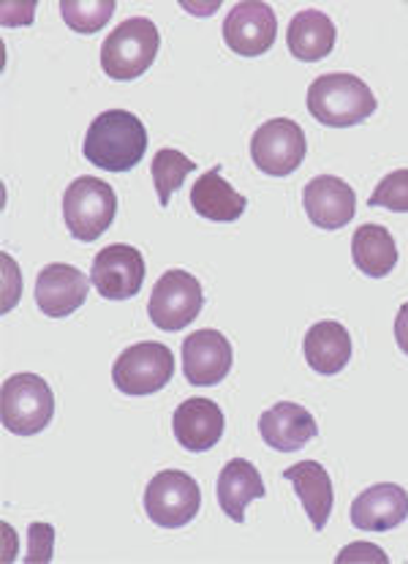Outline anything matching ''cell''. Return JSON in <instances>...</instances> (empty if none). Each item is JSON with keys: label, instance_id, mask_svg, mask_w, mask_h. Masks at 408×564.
<instances>
[{"label": "cell", "instance_id": "1", "mask_svg": "<svg viewBox=\"0 0 408 564\" xmlns=\"http://www.w3.org/2000/svg\"><path fill=\"white\" fill-rule=\"evenodd\" d=\"M85 159L103 172H131L147 153V129L129 109H107L88 126Z\"/></svg>", "mask_w": 408, "mask_h": 564}, {"label": "cell", "instance_id": "2", "mask_svg": "<svg viewBox=\"0 0 408 564\" xmlns=\"http://www.w3.org/2000/svg\"><path fill=\"white\" fill-rule=\"evenodd\" d=\"M308 112L330 129H352L376 112V96L357 74H321L308 88Z\"/></svg>", "mask_w": 408, "mask_h": 564}, {"label": "cell", "instance_id": "3", "mask_svg": "<svg viewBox=\"0 0 408 564\" xmlns=\"http://www.w3.org/2000/svg\"><path fill=\"white\" fill-rule=\"evenodd\" d=\"M158 47L161 36L155 22L147 20V17H131V20L120 22V25L109 33L107 42H103V74L118 79V83H131V79L142 77V74L153 66Z\"/></svg>", "mask_w": 408, "mask_h": 564}, {"label": "cell", "instance_id": "4", "mask_svg": "<svg viewBox=\"0 0 408 564\" xmlns=\"http://www.w3.org/2000/svg\"><path fill=\"white\" fill-rule=\"evenodd\" d=\"M118 213V194L101 177H77L63 194V221L71 238L82 243L99 240L114 221Z\"/></svg>", "mask_w": 408, "mask_h": 564}, {"label": "cell", "instance_id": "5", "mask_svg": "<svg viewBox=\"0 0 408 564\" xmlns=\"http://www.w3.org/2000/svg\"><path fill=\"white\" fill-rule=\"evenodd\" d=\"M0 417L5 431L16 436H36L52 423L55 414V395L49 384L38 373H14L3 382L0 395Z\"/></svg>", "mask_w": 408, "mask_h": 564}, {"label": "cell", "instance_id": "6", "mask_svg": "<svg viewBox=\"0 0 408 564\" xmlns=\"http://www.w3.org/2000/svg\"><path fill=\"white\" fill-rule=\"evenodd\" d=\"M202 508L199 482L188 471H158L145 488L147 518L161 529H180L191 523Z\"/></svg>", "mask_w": 408, "mask_h": 564}, {"label": "cell", "instance_id": "7", "mask_svg": "<svg viewBox=\"0 0 408 564\" xmlns=\"http://www.w3.org/2000/svg\"><path fill=\"white\" fill-rule=\"evenodd\" d=\"M175 377V355L158 341H142L118 355L112 382L125 395H153Z\"/></svg>", "mask_w": 408, "mask_h": 564}, {"label": "cell", "instance_id": "8", "mask_svg": "<svg viewBox=\"0 0 408 564\" xmlns=\"http://www.w3.org/2000/svg\"><path fill=\"white\" fill-rule=\"evenodd\" d=\"M205 306L202 284L188 270H169L153 286L147 314L158 330L177 333L191 325Z\"/></svg>", "mask_w": 408, "mask_h": 564}, {"label": "cell", "instance_id": "9", "mask_svg": "<svg viewBox=\"0 0 408 564\" xmlns=\"http://www.w3.org/2000/svg\"><path fill=\"white\" fill-rule=\"evenodd\" d=\"M306 134L291 118H273L251 137V159L269 177H289L306 161Z\"/></svg>", "mask_w": 408, "mask_h": 564}, {"label": "cell", "instance_id": "10", "mask_svg": "<svg viewBox=\"0 0 408 564\" xmlns=\"http://www.w3.org/2000/svg\"><path fill=\"white\" fill-rule=\"evenodd\" d=\"M90 281L107 301H131L145 284V257L134 246H107L93 259Z\"/></svg>", "mask_w": 408, "mask_h": 564}, {"label": "cell", "instance_id": "11", "mask_svg": "<svg viewBox=\"0 0 408 564\" xmlns=\"http://www.w3.org/2000/svg\"><path fill=\"white\" fill-rule=\"evenodd\" d=\"M278 39V20L273 6L262 0H243L223 20V42L243 57H258L273 50Z\"/></svg>", "mask_w": 408, "mask_h": 564}, {"label": "cell", "instance_id": "12", "mask_svg": "<svg viewBox=\"0 0 408 564\" xmlns=\"http://www.w3.org/2000/svg\"><path fill=\"white\" fill-rule=\"evenodd\" d=\"M234 349L218 330H197L183 341V371L194 388H212L229 377Z\"/></svg>", "mask_w": 408, "mask_h": 564}, {"label": "cell", "instance_id": "13", "mask_svg": "<svg viewBox=\"0 0 408 564\" xmlns=\"http://www.w3.org/2000/svg\"><path fill=\"white\" fill-rule=\"evenodd\" d=\"M90 284L93 281H88V275L74 264L52 262L38 270L36 306L52 319H63L88 301Z\"/></svg>", "mask_w": 408, "mask_h": 564}, {"label": "cell", "instance_id": "14", "mask_svg": "<svg viewBox=\"0 0 408 564\" xmlns=\"http://www.w3.org/2000/svg\"><path fill=\"white\" fill-rule=\"evenodd\" d=\"M310 224L319 229H343L357 213V194L343 177L319 175L302 192Z\"/></svg>", "mask_w": 408, "mask_h": 564}, {"label": "cell", "instance_id": "15", "mask_svg": "<svg viewBox=\"0 0 408 564\" xmlns=\"http://www.w3.org/2000/svg\"><path fill=\"white\" fill-rule=\"evenodd\" d=\"M221 406L210 399H188L172 414V431H175L177 445L188 453H207L221 442L223 436Z\"/></svg>", "mask_w": 408, "mask_h": 564}, {"label": "cell", "instance_id": "16", "mask_svg": "<svg viewBox=\"0 0 408 564\" xmlns=\"http://www.w3.org/2000/svg\"><path fill=\"white\" fill-rule=\"evenodd\" d=\"M258 434H262L264 445L273 451L297 453L319 434V425L306 406L280 401L258 417Z\"/></svg>", "mask_w": 408, "mask_h": 564}, {"label": "cell", "instance_id": "17", "mask_svg": "<svg viewBox=\"0 0 408 564\" xmlns=\"http://www.w3.org/2000/svg\"><path fill=\"white\" fill-rule=\"evenodd\" d=\"M408 518V491L398 482H378L352 502V523L365 532H389Z\"/></svg>", "mask_w": 408, "mask_h": 564}, {"label": "cell", "instance_id": "18", "mask_svg": "<svg viewBox=\"0 0 408 564\" xmlns=\"http://www.w3.org/2000/svg\"><path fill=\"white\" fill-rule=\"evenodd\" d=\"M302 355H306L308 366L321 377H335L352 360V336L346 327L335 319L316 322L306 333L302 341Z\"/></svg>", "mask_w": 408, "mask_h": 564}, {"label": "cell", "instance_id": "19", "mask_svg": "<svg viewBox=\"0 0 408 564\" xmlns=\"http://www.w3.org/2000/svg\"><path fill=\"white\" fill-rule=\"evenodd\" d=\"M284 480L291 482L295 494L300 497L302 508L310 518V527L316 532L327 527L332 513V505H335V491H332L330 471L324 469L319 462H300L289 469H284Z\"/></svg>", "mask_w": 408, "mask_h": 564}, {"label": "cell", "instance_id": "20", "mask_svg": "<svg viewBox=\"0 0 408 564\" xmlns=\"http://www.w3.org/2000/svg\"><path fill=\"white\" fill-rule=\"evenodd\" d=\"M335 22L319 9H302L300 14L291 17L289 31H286L289 52L302 63L324 61L335 50Z\"/></svg>", "mask_w": 408, "mask_h": 564}, {"label": "cell", "instance_id": "21", "mask_svg": "<svg viewBox=\"0 0 408 564\" xmlns=\"http://www.w3.org/2000/svg\"><path fill=\"white\" fill-rule=\"evenodd\" d=\"M216 491L223 513L232 518L234 523H243L245 508L264 497V482L254 464L245 462V458H234L218 475Z\"/></svg>", "mask_w": 408, "mask_h": 564}, {"label": "cell", "instance_id": "22", "mask_svg": "<svg viewBox=\"0 0 408 564\" xmlns=\"http://www.w3.org/2000/svg\"><path fill=\"white\" fill-rule=\"evenodd\" d=\"M191 205L207 221L229 224L243 218L249 199L234 192V186H229L221 177V166H216L197 177V183L191 186Z\"/></svg>", "mask_w": 408, "mask_h": 564}, {"label": "cell", "instance_id": "23", "mask_svg": "<svg viewBox=\"0 0 408 564\" xmlns=\"http://www.w3.org/2000/svg\"><path fill=\"white\" fill-rule=\"evenodd\" d=\"M352 259L360 273L387 279L398 264V246L382 224H362L352 238Z\"/></svg>", "mask_w": 408, "mask_h": 564}, {"label": "cell", "instance_id": "24", "mask_svg": "<svg viewBox=\"0 0 408 564\" xmlns=\"http://www.w3.org/2000/svg\"><path fill=\"white\" fill-rule=\"evenodd\" d=\"M194 170H197V161L188 159L186 153L175 151V148H161V151L153 155L151 175L161 207L169 205L172 194L186 183V177L191 175Z\"/></svg>", "mask_w": 408, "mask_h": 564}, {"label": "cell", "instance_id": "25", "mask_svg": "<svg viewBox=\"0 0 408 564\" xmlns=\"http://www.w3.org/2000/svg\"><path fill=\"white\" fill-rule=\"evenodd\" d=\"M60 14L71 31L99 33L114 14V0H60Z\"/></svg>", "mask_w": 408, "mask_h": 564}, {"label": "cell", "instance_id": "26", "mask_svg": "<svg viewBox=\"0 0 408 564\" xmlns=\"http://www.w3.org/2000/svg\"><path fill=\"white\" fill-rule=\"evenodd\" d=\"M371 207H387L393 213H408V170H395L376 186L367 199Z\"/></svg>", "mask_w": 408, "mask_h": 564}, {"label": "cell", "instance_id": "27", "mask_svg": "<svg viewBox=\"0 0 408 564\" xmlns=\"http://www.w3.org/2000/svg\"><path fill=\"white\" fill-rule=\"evenodd\" d=\"M52 556V527L47 523H31V551L25 562H49Z\"/></svg>", "mask_w": 408, "mask_h": 564}, {"label": "cell", "instance_id": "28", "mask_svg": "<svg viewBox=\"0 0 408 564\" xmlns=\"http://www.w3.org/2000/svg\"><path fill=\"white\" fill-rule=\"evenodd\" d=\"M3 273H5L3 311L9 314V311L14 308V303L20 301V295H22V275H20V270H16L14 259H11L9 254H3Z\"/></svg>", "mask_w": 408, "mask_h": 564}, {"label": "cell", "instance_id": "29", "mask_svg": "<svg viewBox=\"0 0 408 564\" xmlns=\"http://www.w3.org/2000/svg\"><path fill=\"white\" fill-rule=\"evenodd\" d=\"M354 560H373V562H387V554H382V551L376 549V545L371 543H354L352 549L343 551V554H338V562H354Z\"/></svg>", "mask_w": 408, "mask_h": 564}, {"label": "cell", "instance_id": "30", "mask_svg": "<svg viewBox=\"0 0 408 564\" xmlns=\"http://www.w3.org/2000/svg\"><path fill=\"white\" fill-rule=\"evenodd\" d=\"M395 341L408 355V303H404L398 316H395Z\"/></svg>", "mask_w": 408, "mask_h": 564}]
</instances>
